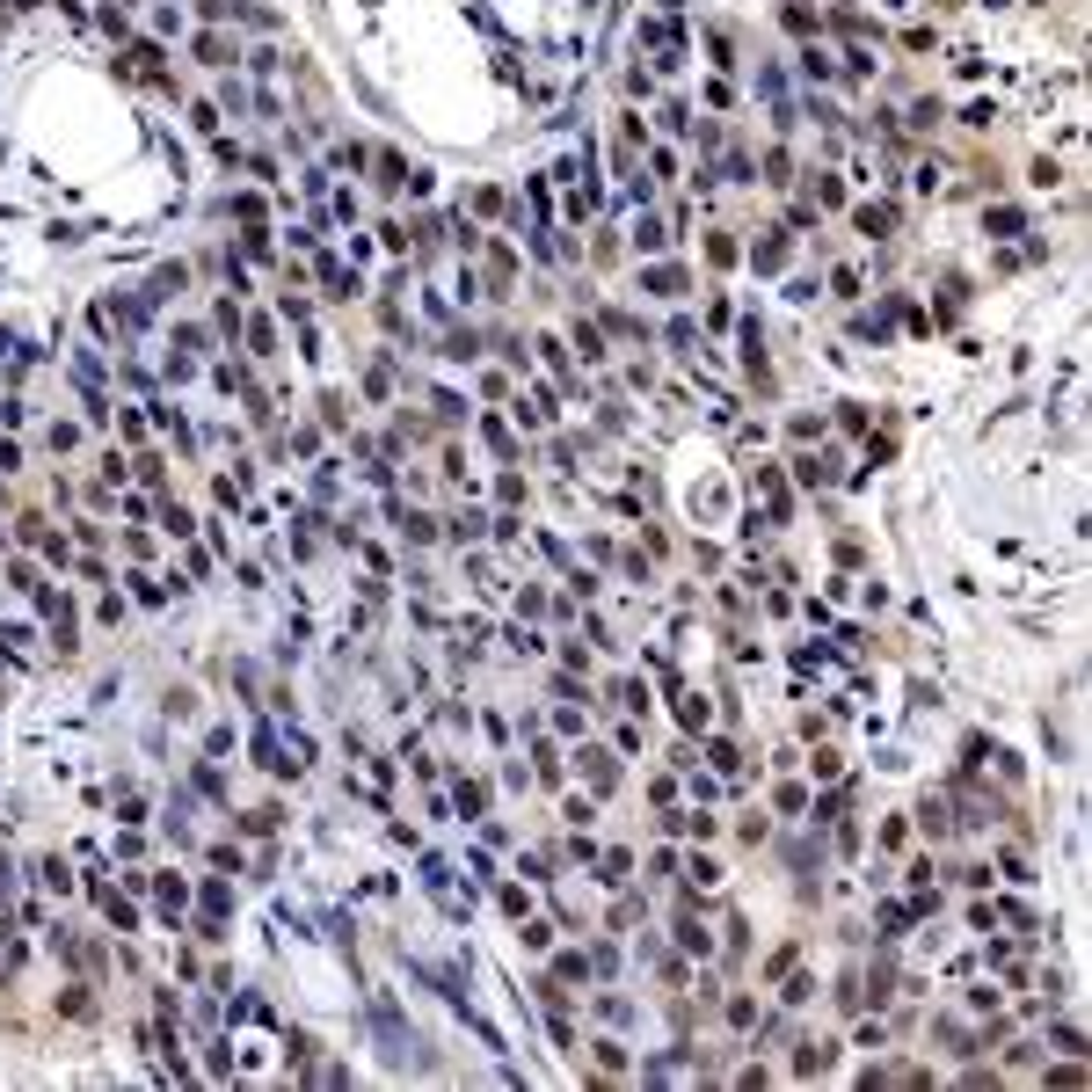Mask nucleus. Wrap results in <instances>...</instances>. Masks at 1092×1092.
<instances>
[{
  "label": "nucleus",
  "mask_w": 1092,
  "mask_h": 1092,
  "mask_svg": "<svg viewBox=\"0 0 1092 1092\" xmlns=\"http://www.w3.org/2000/svg\"><path fill=\"white\" fill-rule=\"evenodd\" d=\"M59 1012H66V1020H95V998H88V983H66V998H59Z\"/></svg>",
  "instance_id": "f257e3e1"
},
{
  "label": "nucleus",
  "mask_w": 1092,
  "mask_h": 1092,
  "mask_svg": "<svg viewBox=\"0 0 1092 1092\" xmlns=\"http://www.w3.org/2000/svg\"><path fill=\"white\" fill-rule=\"evenodd\" d=\"M794 1071H801V1078H809V1071H830V1042H801Z\"/></svg>",
  "instance_id": "f03ea898"
},
{
  "label": "nucleus",
  "mask_w": 1092,
  "mask_h": 1092,
  "mask_svg": "<svg viewBox=\"0 0 1092 1092\" xmlns=\"http://www.w3.org/2000/svg\"><path fill=\"white\" fill-rule=\"evenodd\" d=\"M197 59H204V66H233V44H226V37H197Z\"/></svg>",
  "instance_id": "7ed1b4c3"
},
{
  "label": "nucleus",
  "mask_w": 1092,
  "mask_h": 1092,
  "mask_svg": "<svg viewBox=\"0 0 1092 1092\" xmlns=\"http://www.w3.org/2000/svg\"><path fill=\"white\" fill-rule=\"evenodd\" d=\"M889 226H896V212H889V204H867V212H860V233H874V241H881Z\"/></svg>",
  "instance_id": "20e7f679"
},
{
  "label": "nucleus",
  "mask_w": 1092,
  "mask_h": 1092,
  "mask_svg": "<svg viewBox=\"0 0 1092 1092\" xmlns=\"http://www.w3.org/2000/svg\"><path fill=\"white\" fill-rule=\"evenodd\" d=\"M583 772H590V787H612V758L605 750H583Z\"/></svg>",
  "instance_id": "39448f33"
},
{
  "label": "nucleus",
  "mask_w": 1092,
  "mask_h": 1092,
  "mask_svg": "<svg viewBox=\"0 0 1092 1092\" xmlns=\"http://www.w3.org/2000/svg\"><path fill=\"white\" fill-rule=\"evenodd\" d=\"M648 292H663V299H678V292H685V270H648Z\"/></svg>",
  "instance_id": "423d86ee"
}]
</instances>
